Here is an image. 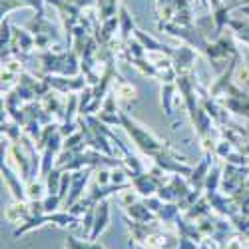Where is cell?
I'll return each instance as SVG.
<instances>
[{
  "instance_id": "obj_1",
  "label": "cell",
  "mask_w": 249,
  "mask_h": 249,
  "mask_svg": "<svg viewBox=\"0 0 249 249\" xmlns=\"http://www.w3.org/2000/svg\"><path fill=\"white\" fill-rule=\"evenodd\" d=\"M120 118H122V126L128 130V134L132 136V140L136 142V146L143 152L148 154L152 158H158L160 154H163L165 150H168V146H165V142H161L160 138H156L146 126H142V124H138L134 118H130L126 112H120Z\"/></svg>"
},
{
  "instance_id": "obj_2",
  "label": "cell",
  "mask_w": 249,
  "mask_h": 249,
  "mask_svg": "<svg viewBox=\"0 0 249 249\" xmlns=\"http://www.w3.org/2000/svg\"><path fill=\"white\" fill-rule=\"evenodd\" d=\"M42 68L52 74H76L78 72V62L74 54H44L42 56Z\"/></svg>"
},
{
  "instance_id": "obj_3",
  "label": "cell",
  "mask_w": 249,
  "mask_h": 249,
  "mask_svg": "<svg viewBox=\"0 0 249 249\" xmlns=\"http://www.w3.org/2000/svg\"><path fill=\"white\" fill-rule=\"evenodd\" d=\"M92 172H94V168H88L84 170H76L74 174H72V183H70V196H68V199H66V207H72L76 201H78V197L82 196V192H84V188H86V183L90 181V176H92Z\"/></svg>"
},
{
  "instance_id": "obj_4",
  "label": "cell",
  "mask_w": 249,
  "mask_h": 249,
  "mask_svg": "<svg viewBox=\"0 0 249 249\" xmlns=\"http://www.w3.org/2000/svg\"><path fill=\"white\" fill-rule=\"evenodd\" d=\"M110 223V205L106 199H102L96 207H94V223H92V231H90V241H96Z\"/></svg>"
},
{
  "instance_id": "obj_5",
  "label": "cell",
  "mask_w": 249,
  "mask_h": 249,
  "mask_svg": "<svg viewBox=\"0 0 249 249\" xmlns=\"http://www.w3.org/2000/svg\"><path fill=\"white\" fill-rule=\"evenodd\" d=\"M2 174H4V181H6V185H8V190L12 192V196H14V199L16 201H26V197H28V190L24 188L22 183H20V179L16 178V174L10 170V165L8 163H2Z\"/></svg>"
},
{
  "instance_id": "obj_6",
  "label": "cell",
  "mask_w": 249,
  "mask_h": 249,
  "mask_svg": "<svg viewBox=\"0 0 249 249\" xmlns=\"http://www.w3.org/2000/svg\"><path fill=\"white\" fill-rule=\"evenodd\" d=\"M44 80L48 82V86L60 90V92H76L80 88H84L86 86V82L82 80V78H76L72 82H68L66 78H58V76H44Z\"/></svg>"
},
{
  "instance_id": "obj_7",
  "label": "cell",
  "mask_w": 249,
  "mask_h": 249,
  "mask_svg": "<svg viewBox=\"0 0 249 249\" xmlns=\"http://www.w3.org/2000/svg\"><path fill=\"white\" fill-rule=\"evenodd\" d=\"M174 86L172 84H165V88L161 90V104H163V110H165V116L172 118L174 116V110H172V98H174Z\"/></svg>"
},
{
  "instance_id": "obj_8",
  "label": "cell",
  "mask_w": 249,
  "mask_h": 249,
  "mask_svg": "<svg viewBox=\"0 0 249 249\" xmlns=\"http://www.w3.org/2000/svg\"><path fill=\"white\" fill-rule=\"evenodd\" d=\"M219 179H221V170L217 168V165H213L212 172L205 178V192H215L217 185H219Z\"/></svg>"
},
{
  "instance_id": "obj_9",
  "label": "cell",
  "mask_w": 249,
  "mask_h": 249,
  "mask_svg": "<svg viewBox=\"0 0 249 249\" xmlns=\"http://www.w3.org/2000/svg\"><path fill=\"white\" fill-rule=\"evenodd\" d=\"M42 185L40 183H34V181H30L28 183V197L30 199H42Z\"/></svg>"
},
{
  "instance_id": "obj_10",
  "label": "cell",
  "mask_w": 249,
  "mask_h": 249,
  "mask_svg": "<svg viewBox=\"0 0 249 249\" xmlns=\"http://www.w3.org/2000/svg\"><path fill=\"white\" fill-rule=\"evenodd\" d=\"M199 249H210V239H205V241L199 245Z\"/></svg>"
}]
</instances>
